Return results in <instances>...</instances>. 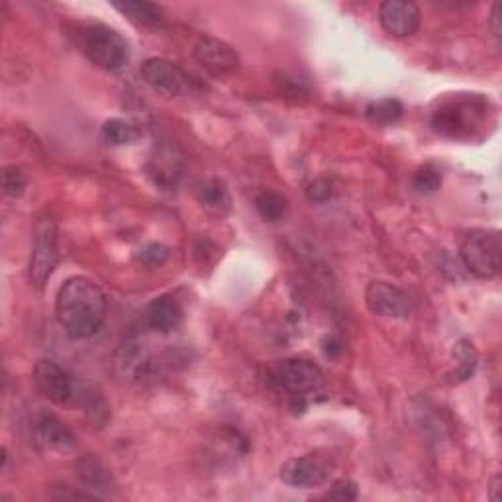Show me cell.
<instances>
[{
    "instance_id": "7c38bea8",
    "label": "cell",
    "mask_w": 502,
    "mask_h": 502,
    "mask_svg": "<svg viewBox=\"0 0 502 502\" xmlns=\"http://www.w3.org/2000/svg\"><path fill=\"white\" fill-rule=\"evenodd\" d=\"M192 55L212 75H228L240 67V55L234 47L216 38H201Z\"/></svg>"
},
{
    "instance_id": "9c48e42d",
    "label": "cell",
    "mask_w": 502,
    "mask_h": 502,
    "mask_svg": "<svg viewBox=\"0 0 502 502\" xmlns=\"http://www.w3.org/2000/svg\"><path fill=\"white\" fill-rule=\"evenodd\" d=\"M330 463L318 456L292 458L281 468V481L292 488H314L330 479Z\"/></svg>"
},
{
    "instance_id": "6da1fadb",
    "label": "cell",
    "mask_w": 502,
    "mask_h": 502,
    "mask_svg": "<svg viewBox=\"0 0 502 502\" xmlns=\"http://www.w3.org/2000/svg\"><path fill=\"white\" fill-rule=\"evenodd\" d=\"M55 314L59 326L71 340H89L99 334L106 320V295L94 281L71 277L57 292Z\"/></svg>"
},
{
    "instance_id": "3957f363",
    "label": "cell",
    "mask_w": 502,
    "mask_h": 502,
    "mask_svg": "<svg viewBox=\"0 0 502 502\" xmlns=\"http://www.w3.org/2000/svg\"><path fill=\"white\" fill-rule=\"evenodd\" d=\"M81 52L91 64L104 71H118L128 64L130 47L128 42L114 30L101 22L81 24L77 30Z\"/></svg>"
},
{
    "instance_id": "ac0fdd59",
    "label": "cell",
    "mask_w": 502,
    "mask_h": 502,
    "mask_svg": "<svg viewBox=\"0 0 502 502\" xmlns=\"http://www.w3.org/2000/svg\"><path fill=\"white\" fill-rule=\"evenodd\" d=\"M453 359H456V367L448 373V381L456 385L469 381L475 375L477 365H479V353H477L471 341L459 340L456 348H453Z\"/></svg>"
},
{
    "instance_id": "30bf717a",
    "label": "cell",
    "mask_w": 502,
    "mask_h": 502,
    "mask_svg": "<svg viewBox=\"0 0 502 502\" xmlns=\"http://www.w3.org/2000/svg\"><path fill=\"white\" fill-rule=\"evenodd\" d=\"M34 383L40 393L54 404H67L75 395V383L52 359H40L34 365Z\"/></svg>"
},
{
    "instance_id": "d6986e66",
    "label": "cell",
    "mask_w": 502,
    "mask_h": 502,
    "mask_svg": "<svg viewBox=\"0 0 502 502\" xmlns=\"http://www.w3.org/2000/svg\"><path fill=\"white\" fill-rule=\"evenodd\" d=\"M140 138V130L128 120L113 118L106 120L101 128V140L106 145H128Z\"/></svg>"
},
{
    "instance_id": "603a6c76",
    "label": "cell",
    "mask_w": 502,
    "mask_h": 502,
    "mask_svg": "<svg viewBox=\"0 0 502 502\" xmlns=\"http://www.w3.org/2000/svg\"><path fill=\"white\" fill-rule=\"evenodd\" d=\"M79 404L83 407L84 414L91 418V422L104 424L108 420V404L96 390H81Z\"/></svg>"
},
{
    "instance_id": "44dd1931",
    "label": "cell",
    "mask_w": 502,
    "mask_h": 502,
    "mask_svg": "<svg viewBox=\"0 0 502 502\" xmlns=\"http://www.w3.org/2000/svg\"><path fill=\"white\" fill-rule=\"evenodd\" d=\"M255 211L260 212L265 222H279L287 212V201L283 194L275 191H263L255 197Z\"/></svg>"
},
{
    "instance_id": "7a4b0ae2",
    "label": "cell",
    "mask_w": 502,
    "mask_h": 502,
    "mask_svg": "<svg viewBox=\"0 0 502 502\" xmlns=\"http://www.w3.org/2000/svg\"><path fill=\"white\" fill-rule=\"evenodd\" d=\"M488 101L477 93L449 94L432 113V128L448 138L468 140L481 128Z\"/></svg>"
},
{
    "instance_id": "8992f818",
    "label": "cell",
    "mask_w": 502,
    "mask_h": 502,
    "mask_svg": "<svg viewBox=\"0 0 502 502\" xmlns=\"http://www.w3.org/2000/svg\"><path fill=\"white\" fill-rule=\"evenodd\" d=\"M59 263V243H57V224L52 218H40L34 230V243L28 263V277L34 289L42 290L47 281L52 279Z\"/></svg>"
},
{
    "instance_id": "484cf974",
    "label": "cell",
    "mask_w": 502,
    "mask_h": 502,
    "mask_svg": "<svg viewBox=\"0 0 502 502\" xmlns=\"http://www.w3.org/2000/svg\"><path fill=\"white\" fill-rule=\"evenodd\" d=\"M136 260L145 267H162L169 260V250L163 243L152 241L136 253Z\"/></svg>"
},
{
    "instance_id": "ba28073f",
    "label": "cell",
    "mask_w": 502,
    "mask_h": 502,
    "mask_svg": "<svg viewBox=\"0 0 502 502\" xmlns=\"http://www.w3.org/2000/svg\"><path fill=\"white\" fill-rule=\"evenodd\" d=\"M140 75L145 84H150L155 93L163 96H177L187 89L185 73L173 61L163 57L145 59L140 67Z\"/></svg>"
},
{
    "instance_id": "cb8c5ba5",
    "label": "cell",
    "mask_w": 502,
    "mask_h": 502,
    "mask_svg": "<svg viewBox=\"0 0 502 502\" xmlns=\"http://www.w3.org/2000/svg\"><path fill=\"white\" fill-rule=\"evenodd\" d=\"M412 185L416 191L424 194L436 192L439 187H442V173H439L434 165H424L414 173Z\"/></svg>"
},
{
    "instance_id": "277c9868",
    "label": "cell",
    "mask_w": 502,
    "mask_h": 502,
    "mask_svg": "<svg viewBox=\"0 0 502 502\" xmlns=\"http://www.w3.org/2000/svg\"><path fill=\"white\" fill-rule=\"evenodd\" d=\"M459 257L469 273L479 279H495L502 267V238L497 230H473L465 236Z\"/></svg>"
},
{
    "instance_id": "8fae6325",
    "label": "cell",
    "mask_w": 502,
    "mask_h": 502,
    "mask_svg": "<svg viewBox=\"0 0 502 502\" xmlns=\"http://www.w3.org/2000/svg\"><path fill=\"white\" fill-rule=\"evenodd\" d=\"M379 20L385 32L395 38H408L420 28L422 12L416 3L410 0H387L379 8Z\"/></svg>"
},
{
    "instance_id": "f546056e",
    "label": "cell",
    "mask_w": 502,
    "mask_h": 502,
    "mask_svg": "<svg viewBox=\"0 0 502 502\" xmlns=\"http://www.w3.org/2000/svg\"><path fill=\"white\" fill-rule=\"evenodd\" d=\"M500 10H502V5L500 3H495L493 5V12H491V18H488V26H491V32L497 38V42L500 40Z\"/></svg>"
},
{
    "instance_id": "4316f807",
    "label": "cell",
    "mask_w": 502,
    "mask_h": 502,
    "mask_svg": "<svg viewBox=\"0 0 502 502\" xmlns=\"http://www.w3.org/2000/svg\"><path fill=\"white\" fill-rule=\"evenodd\" d=\"M324 500H338V502H349L358 498V485L348 479L336 481L328 493L322 495Z\"/></svg>"
},
{
    "instance_id": "2e32d148",
    "label": "cell",
    "mask_w": 502,
    "mask_h": 502,
    "mask_svg": "<svg viewBox=\"0 0 502 502\" xmlns=\"http://www.w3.org/2000/svg\"><path fill=\"white\" fill-rule=\"evenodd\" d=\"M182 159L173 153V150H162L153 155L148 165V173L153 179L155 185L163 189H173L181 179Z\"/></svg>"
},
{
    "instance_id": "5bb4252c",
    "label": "cell",
    "mask_w": 502,
    "mask_h": 502,
    "mask_svg": "<svg viewBox=\"0 0 502 502\" xmlns=\"http://www.w3.org/2000/svg\"><path fill=\"white\" fill-rule=\"evenodd\" d=\"M142 320L145 328L153 330L157 334H171L182 322V310L175 299L159 297L153 299L142 312Z\"/></svg>"
},
{
    "instance_id": "9a60e30c",
    "label": "cell",
    "mask_w": 502,
    "mask_h": 502,
    "mask_svg": "<svg viewBox=\"0 0 502 502\" xmlns=\"http://www.w3.org/2000/svg\"><path fill=\"white\" fill-rule=\"evenodd\" d=\"M113 6L122 16L128 18L138 28L159 30L165 26V15L162 6L153 3H140V0H124V3H113Z\"/></svg>"
},
{
    "instance_id": "4fadbf2b",
    "label": "cell",
    "mask_w": 502,
    "mask_h": 502,
    "mask_svg": "<svg viewBox=\"0 0 502 502\" xmlns=\"http://www.w3.org/2000/svg\"><path fill=\"white\" fill-rule=\"evenodd\" d=\"M32 430L35 439L45 448L52 449H69L75 446V436L69 428L61 422L50 410H40L32 418Z\"/></svg>"
},
{
    "instance_id": "5b68a950",
    "label": "cell",
    "mask_w": 502,
    "mask_h": 502,
    "mask_svg": "<svg viewBox=\"0 0 502 502\" xmlns=\"http://www.w3.org/2000/svg\"><path fill=\"white\" fill-rule=\"evenodd\" d=\"M267 379L277 390L290 397H306L320 390L324 385V373L314 361L304 358L279 359L269 365Z\"/></svg>"
},
{
    "instance_id": "f1b7e54d",
    "label": "cell",
    "mask_w": 502,
    "mask_h": 502,
    "mask_svg": "<svg viewBox=\"0 0 502 502\" xmlns=\"http://www.w3.org/2000/svg\"><path fill=\"white\" fill-rule=\"evenodd\" d=\"M279 83H281V93H283V94H292V96H304L306 94V91L300 87V84L292 83L289 77L279 79Z\"/></svg>"
},
{
    "instance_id": "83f0119b",
    "label": "cell",
    "mask_w": 502,
    "mask_h": 502,
    "mask_svg": "<svg viewBox=\"0 0 502 502\" xmlns=\"http://www.w3.org/2000/svg\"><path fill=\"white\" fill-rule=\"evenodd\" d=\"M332 194H334V187L328 179H316L310 182L309 189H306V197L318 204L328 202L330 199H332Z\"/></svg>"
},
{
    "instance_id": "52a82bcc",
    "label": "cell",
    "mask_w": 502,
    "mask_h": 502,
    "mask_svg": "<svg viewBox=\"0 0 502 502\" xmlns=\"http://www.w3.org/2000/svg\"><path fill=\"white\" fill-rule=\"evenodd\" d=\"M365 302L373 314L385 318H408L414 309L408 292L387 281H371L365 289Z\"/></svg>"
},
{
    "instance_id": "e0dca14e",
    "label": "cell",
    "mask_w": 502,
    "mask_h": 502,
    "mask_svg": "<svg viewBox=\"0 0 502 502\" xmlns=\"http://www.w3.org/2000/svg\"><path fill=\"white\" fill-rule=\"evenodd\" d=\"M194 197H197V201L206 208V211L220 216L226 214L231 206L228 187L216 177L199 181L197 185H194Z\"/></svg>"
},
{
    "instance_id": "4dcf8cb0",
    "label": "cell",
    "mask_w": 502,
    "mask_h": 502,
    "mask_svg": "<svg viewBox=\"0 0 502 502\" xmlns=\"http://www.w3.org/2000/svg\"><path fill=\"white\" fill-rule=\"evenodd\" d=\"M498 488H500V477H495V481H493V485H491V498H493V500H500V495L497 493Z\"/></svg>"
},
{
    "instance_id": "d4e9b609",
    "label": "cell",
    "mask_w": 502,
    "mask_h": 502,
    "mask_svg": "<svg viewBox=\"0 0 502 502\" xmlns=\"http://www.w3.org/2000/svg\"><path fill=\"white\" fill-rule=\"evenodd\" d=\"M3 191L6 197L18 199L26 191V175L16 165H6L3 169Z\"/></svg>"
},
{
    "instance_id": "7402d4cb",
    "label": "cell",
    "mask_w": 502,
    "mask_h": 502,
    "mask_svg": "<svg viewBox=\"0 0 502 502\" xmlns=\"http://www.w3.org/2000/svg\"><path fill=\"white\" fill-rule=\"evenodd\" d=\"M367 118L381 126H393L402 118V104L395 99L377 101L367 106Z\"/></svg>"
},
{
    "instance_id": "ffe728a7",
    "label": "cell",
    "mask_w": 502,
    "mask_h": 502,
    "mask_svg": "<svg viewBox=\"0 0 502 502\" xmlns=\"http://www.w3.org/2000/svg\"><path fill=\"white\" fill-rule=\"evenodd\" d=\"M79 477H81V481L84 483V488H89L91 493L94 495H99L103 491H108L110 488V477L108 473L101 468V463L99 461H94L91 458L87 459H83L79 463ZM101 497V495H99Z\"/></svg>"
}]
</instances>
